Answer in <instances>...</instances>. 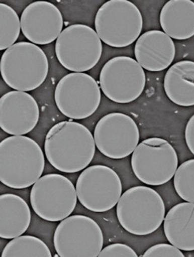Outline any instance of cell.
I'll use <instances>...</instances> for the list:
<instances>
[{"label": "cell", "instance_id": "1", "mask_svg": "<svg viewBox=\"0 0 194 257\" xmlns=\"http://www.w3.org/2000/svg\"><path fill=\"white\" fill-rule=\"evenodd\" d=\"M95 147L89 128L74 121H62L53 125L47 134L45 156L58 171L79 172L92 162Z\"/></svg>", "mask_w": 194, "mask_h": 257}, {"label": "cell", "instance_id": "2", "mask_svg": "<svg viewBox=\"0 0 194 257\" xmlns=\"http://www.w3.org/2000/svg\"><path fill=\"white\" fill-rule=\"evenodd\" d=\"M45 155L34 140L12 136L0 143V181L14 189L34 185L45 169Z\"/></svg>", "mask_w": 194, "mask_h": 257}, {"label": "cell", "instance_id": "3", "mask_svg": "<svg viewBox=\"0 0 194 257\" xmlns=\"http://www.w3.org/2000/svg\"><path fill=\"white\" fill-rule=\"evenodd\" d=\"M48 70L46 54L33 43H16L4 51L0 61L3 79L16 91H31L39 88L45 82Z\"/></svg>", "mask_w": 194, "mask_h": 257}, {"label": "cell", "instance_id": "4", "mask_svg": "<svg viewBox=\"0 0 194 257\" xmlns=\"http://www.w3.org/2000/svg\"><path fill=\"white\" fill-rule=\"evenodd\" d=\"M165 207L161 195L149 187L127 190L117 205V217L127 232L135 235L153 233L164 222Z\"/></svg>", "mask_w": 194, "mask_h": 257}, {"label": "cell", "instance_id": "5", "mask_svg": "<svg viewBox=\"0 0 194 257\" xmlns=\"http://www.w3.org/2000/svg\"><path fill=\"white\" fill-rule=\"evenodd\" d=\"M143 19L139 9L128 0H110L95 17V30L101 41L112 48L133 44L142 33Z\"/></svg>", "mask_w": 194, "mask_h": 257}, {"label": "cell", "instance_id": "6", "mask_svg": "<svg viewBox=\"0 0 194 257\" xmlns=\"http://www.w3.org/2000/svg\"><path fill=\"white\" fill-rule=\"evenodd\" d=\"M131 163L139 181L145 185L159 186L175 175L179 160L177 153L166 140L151 137L137 146Z\"/></svg>", "mask_w": 194, "mask_h": 257}, {"label": "cell", "instance_id": "7", "mask_svg": "<svg viewBox=\"0 0 194 257\" xmlns=\"http://www.w3.org/2000/svg\"><path fill=\"white\" fill-rule=\"evenodd\" d=\"M55 49L57 59L65 69L84 72L99 62L103 46L99 36L90 27L73 24L60 34Z\"/></svg>", "mask_w": 194, "mask_h": 257}, {"label": "cell", "instance_id": "8", "mask_svg": "<svg viewBox=\"0 0 194 257\" xmlns=\"http://www.w3.org/2000/svg\"><path fill=\"white\" fill-rule=\"evenodd\" d=\"M76 188L70 180L58 174L41 177L31 191L30 201L34 212L48 222L68 218L76 207Z\"/></svg>", "mask_w": 194, "mask_h": 257}, {"label": "cell", "instance_id": "9", "mask_svg": "<svg viewBox=\"0 0 194 257\" xmlns=\"http://www.w3.org/2000/svg\"><path fill=\"white\" fill-rule=\"evenodd\" d=\"M53 240L59 256L96 257L103 249L104 234L92 218L75 215L60 222Z\"/></svg>", "mask_w": 194, "mask_h": 257}, {"label": "cell", "instance_id": "10", "mask_svg": "<svg viewBox=\"0 0 194 257\" xmlns=\"http://www.w3.org/2000/svg\"><path fill=\"white\" fill-rule=\"evenodd\" d=\"M145 85L143 68L130 57L111 58L104 64L100 75L103 93L116 103L128 104L138 99Z\"/></svg>", "mask_w": 194, "mask_h": 257}, {"label": "cell", "instance_id": "11", "mask_svg": "<svg viewBox=\"0 0 194 257\" xmlns=\"http://www.w3.org/2000/svg\"><path fill=\"white\" fill-rule=\"evenodd\" d=\"M55 101L64 115L80 120L91 116L99 108L101 88L90 75L82 72L70 73L58 81Z\"/></svg>", "mask_w": 194, "mask_h": 257}, {"label": "cell", "instance_id": "12", "mask_svg": "<svg viewBox=\"0 0 194 257\" xmlns=\"http://www.w3.org/2000/svg\"><path fill=\"white\" fill-rule=\"evenodd\" d=\"M78 201L91 212H108L118 205L122 195L121 178L105 165H93L82 171L76 182Z\"/></svg>", "mask_w": 194, "mask_h": 257}, {"label": "cell", "instance_id": "13", "mask_svg": "<svg viewBox=\"0 0 194 257\" xmlns=\"http://www.w3.org/2000/svg\"><path fill=\"white\" fill-rule=\"evenodd\" d=\"M94 141L103 155L114 160L131 155L138 145L140 132L133 118L121 112H112L98 121Z\"/></svg>", "mask_w": 194, "mask_h": 257}, {"label": "cell", "instance_id": "14", "mask_svg": "<svg viewBox=\"0 0 194 257\" xmlns=\"http://www.w3.org/2000/svg\"><path fill=\"white\" fill-rule=\"evenodd\" d=\"M40 108L26 91H9L0 98V128L10 135L29 134L38 124Z\"/></svg>", "mask_w": 194, "mask_h": 257}, {"label": "cell", "instance_id": "15", "mask_svg": "<svg viewBox=\"0 0 194 257\" xmlns=\"http://www.w3.org/2000/svg\"><path fill=\"white\" fill-rule=\"evenodd\" d=\"M21 31L33 44L45 45L58 39L63 30V17L58 7L47 1H36L24 9Z\"/></svg>", "mask_w": 194, "mask_h": 257}, {"label": "cell", "instance_id": "16", "mask_svg": "<svg viewBox=\"0 0 194 257\" xmlns=\"http://www.w3.org/2000/svg\"><path fill=\"white\" fill-rule=\"evenodd\" d=\"M175 55L172 38L157 30L140 36L135 46V56L138 64L147 71L157 72L169 68Z\"/></svg>", "mask_w": 194, "mask_h": 257}, {"label": "cell", "instance_id": "17", "mask_svg": "<svg viewBox=\"0 0 194 257\" xmlns=\"http://www.w3.org/2000/svg\"><path fill=\"white\" fill-rule=\"evenodd\" d=\"M164 232L174 246L194 250V203L183 202L169 210L164 219Z\"/></svg>", "mask_w": 194, "mask_h": 257}, {"label": "cell", "instance_id": "18", "mask_svg": "<svg viewBox=\"0 0 194 257\" xmlns=\"http://www.w3.org/2000/svg\"><path fill=\"white\" fill-rule=\"evenodd\" d=\"M161 27L172 39L187 40L194 36V3L191 0H170L160 13Z\"/></svg>", "mask_w": 194, "mask_h": 257}, {"label": "cell", "instance_id": "19", "mask_svg": "<svg viewBox=\"0 0 194 257\" xmlns=\"http://www.w3.org/2000/svg\"><path fill=\"white\" fill-rule=\"evenodd\" d=\"M31 212L25 200L14 194L0 195V237L13 239L29 228Z\"/></svg>", "mask_w": 194, "mask_h": 257}, {"label": "cell", "instance_id": "20", "mask_svg": "<svg viewBox=\"0 0 194 257\" xmlns=\"http://www.w3.org/2000/svg\"><path fill=\"white\" fill-rule=\"evenodd\" d=\"M167 97L175 105H194V61H181L169 68L164 78Z\"/></svg>", "mask_w": 194, "mask_h": 257}, {"label": "cell", "instance_id": "21", "mask_svg": "<svg viewBox=\"0 0 194 257\" xmlns=\"http://www.w3.org/2000/svg\"><path fill=\"white\" fill-rule=\"evenodd\" d=\"M3 257H51L48 245L38 237L21 235L13 238L6 245Z\"/></svg>", "mask_w": 194, "mask_h": 257}, {"label": "cell", "instance_id": "22", "mask_svg": "<svg viewBox=\"0 0 194 257\" xmlns=\"http://www.w3.org/2000/svg\"><path fill=\"white\" fill-rule=\"evenodd\" d=\"M21 23L12 7L0 4V51L15 44L21 33Z\"/></svg>", "mask_w": 194, "mask_h": 257}, {"label": "cell", "instance_id": "23", "mask_svg": "<svg viewBox=\"0 0 194 257\" xmlns=\"http://www.w3.org/2000/svg\"><path fill=\"white\" fill-rule=\"evenodd\" d=\"M174 188L184 201L194 203V159L182 163L174 175Z\"/></svg>", "mask_w": 194, "mask_h": 257}, {"label": "cell", "instance_id": "24", "mask_svg": "<svg viewBox=\"0 0 194 257\" xmlns=\"http://www.w3.org/2000/svg\"><path fill=\"white\" fill-rule=\"evenodd\" d=\"M144 257H184L180 249L173 245L166 243L156 244L145 251Z\"/></svg>", "mask_w": 194, "mask_h": 257}, {"label": "cell", "instance_id": "25", "mask_svg": "<svg viewBox=\"0 0 194 257\" xmlns=\"http://www.w3.org/2000/svg\"><path fill=\"white\" fill-rule=\"evenodd\" d=\"M136 253L129 245L114 243L106 246L100 252L99 257H137Z\"/></svg>", "mask_w": 194, "mask_h": 257}, {"label": "cell", "instance_id": "26", "mask_svg": "<svg viewBox=\"0 0 194 257\" xmlns=\"http://www.w3.org/2000/svg\"><path fill=\"white\" fill-rule=\"evenodd\" d=\"M185 139H186V145L190 152L194 155V115H192L185 130Z\"/></svg>", "mask_w": 194, "mask_h": 257}]
</instances>
